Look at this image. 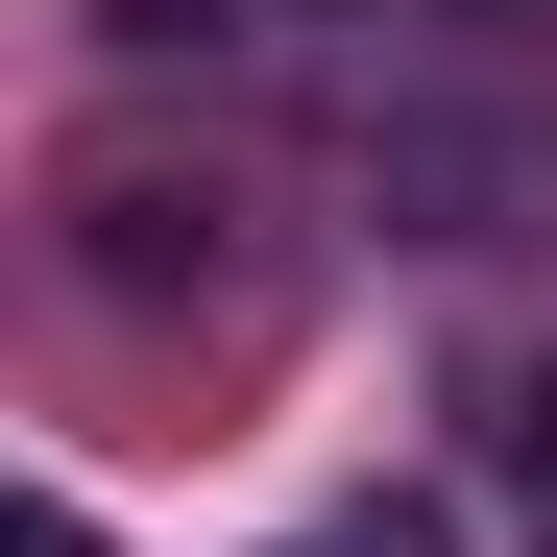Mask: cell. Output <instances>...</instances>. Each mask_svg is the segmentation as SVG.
Here are the masks:
<instances>
[{"label": "cell", "mask_w": 557, "mask_h": 557, "mask_svg": "<svg viewBox=\"0 0 557 557\" xmlns=\"http://www.w3.org/2000/svg\"><path fill=\"white\" fill-rule=\"evenodd\" d=\"M73 219H98V243H73L98 292H195V267H219V195H170V170H98Z\"/></svg>", "instance_id": "6da1fadb"}, {"label": "cell", "mask_w": 557, "mask_h": 557, "mask_svg": "<svg viewBox=\"0 0 557 557\" xmlns=\"http://www.w3.org/2000/svg\"><path fill=\"white\" fill-rule=\"evenodd\" d=\"M0 557H98V509H25V533H0Z\"/></svg>", "instance_id": "3957f363"}, {"label": "cell", "mask_w": 557, "mask_h": 557, "mask_svg": "<svg viewBox=\"0 0 557 557\" xmlns=\"http://www.w3.org/2000/svg\"><path fill=\"white\" fill-rule=\"evenodd\" d=\"M485 460H509V485H557V363H509V388H485Z\"/></svg>", "instance_id": "7a4b0ae2"}]
</instances>
